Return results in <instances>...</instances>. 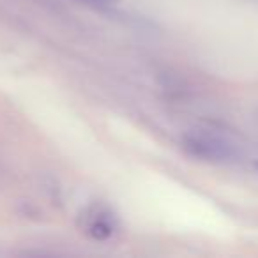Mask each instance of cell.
Returning <instances> with one entry per match:
<instances>
[{"mask_svg":"<svg viewBox=\"0 0 258 258\" xmlns=\"http://www.w3.org/2000/svg\"><path fill=\"white\" fill-rule=\"evenodd\" d=\"M182 149L191 158L207 163H230L239 154L233 142L209 129H193L186 133L182 138Z\"/></svg>","mask_w":258,"mask_h":258,"instance_id":"cell-1","label":"cell"},{"mask_svg":"<svg viewBox=\"0 0 258 258\" xmlns=\"http://www.w3.org/2000/svg\"><path fill=\"white\" fill-rule=\"evenodd\" d=\"M78 228L94 240H108L118 232L117 214L104 204H90L78 214Z\"/></svg>","mask_w":258,"mask_h":258,"instance_id":"cell-2","label":"cell"},{"mask_svg":"<svg viewBox=\"0 0 258 258\" xmlns=\"http://www.w3.org/2000/svg\"><path fill=\"white\" fill-rule=\"evenodd\" d=\"M82 2H90V4H97V6H113L118 4L120 0H82Z\"/></svg>","mask_w":258,"mask_h":258,"instance_id":"cell-3","label":"cell"},{"mask_svg":"<svg viewBox=\"0 0 258 258\" xmlns=\"http://www.w3.org/2000/svg\"><path fill=\"white\" fill-rule=\"evenodd\" d=\"M254 168H256V172H258V161H256V163H254Z\"/></svg>","mask_w":258,"mask_h":258,"instance_id":"cell-4","label":"cell"}]
</instances>
